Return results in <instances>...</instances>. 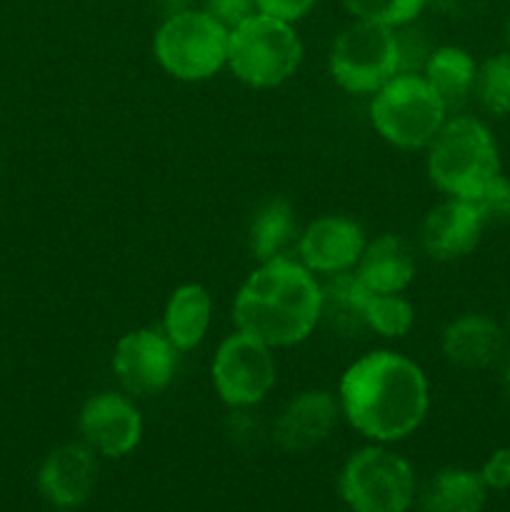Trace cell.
<instances>
[{"mask_svg": "<svg viewBox=\"0 0 510 512\" xmlns=\"http://www.w3.org/2000/svg\"><path fill=\"white\" fill-rule=\"evenodd\" d=\"M340 415L373 443L405 440L430 410L423 368L395 350H370L345 368L338 385Z\"/></svg>", "mask_w": 510, "mask_h": 512, "instance_id": "1", "label": "cell"}, {"mask_svg": "<svg viewBox=\"0 0 510 512\" xmlns=\"http://www.w3.org/2000/svg\"><path fill=\"white\" fill-rule=\"evenodd\" d=\"M233 323L273 350L300 345L320 325V280L290 255L258 263L235 295Z\"/></svg>", "mask_w": 510, "mask_h": 512, "instance_id": "2", "label": "cell"}, {"mask_svg": "<svg viewBox=\"0 0 510 512\" xmlns=\"http://www.w3.org/2000/svg\"><path fill=\"white\" fill-rule=\"evenodd\" d=\"M425 153L430 183L448 198L478 203L500 175L498 143L488 125L470 115L445 120Z\"/></svg>", "mask_w": 510, "mask_h": 512, "instance_id": "3", "label": "cell"}, {"mask_svg": "<svg viewBox=\"0 0 510 512\" xmlns=\"http://www.w3.org/2000/svg\"><path fill=\"white\" fill-rule=\"evenodd\" d=\"M303 63V40L293 23L253 13L230 28L228 68L240 83L268 90L288 83Z\"/></svg>", "mask_w": 510, "mask_h": 512, "instance_id": "4", "label": "cell"}, {"mask_svg": "<svg viewBox=\"0 0 510 512\" xmlns=\"http://www.w3.org/2000/svg\"><path fill=\"white\" fill-rule=\"evenodd\" d=\"M230 30L205 8L168 13L153 38V55L175 80L200 83L228 68Z\"/></svg>", "mask_w": 510, "mask_h": 512, "instance_id": "5", "label": "cell"}, {"mask_svg": "<svg viewBox=\"0 0 510 512\" xmlns=\"http://www.w3.org/2000/svg\"><path fill=\"white\" fill-rule=\"evenodd\" d=\"M448 120V108L423 73H398L370 100L375 133L400 150H423Z\"/></svg>", "mask_w": 510, "mask_h": 512, "instance_id": "6", "label": "cell"}, {"mask_svg": "<svg viewBox=\"0 0 510 512\" xmlns=\"http://www.w3.org/2000/svg\"><path fill=\"white\" fill-rule=\"evenodd\" d=\"M338 488L353 512H408L418 495V480L403 455L375 443L345 460Z\"/></svg>", "mask_w": 510, "mask_h": 512, "instance_id": "7", "label": "cell"}, {"mask_svg": "<svg viewBox=\"0 0 510 512\" xmlns=\"http://www.w3.org/2000/svg\"><path fill=\"white\" fill-rule=\"evenodd\" d=\"M330 78L353 95H373L400 73L398 30L353 20L335 35L328 53Z\"/></svg>", "mask_w": 510, "mask_h": 512, "instance_id": "8", "label": "cell"}, {"mask_svg": "<svg viewBox=\"0 0 510 512\" xmlns=\"http://www.w3.org/2000/svg\"><path fill=\"white\" fill-rule=\"evenodd\" d=\"M213 388L230 408H253L270 395L278 380V365L270 345L235 330L215 350Z\"/></svg>", "mask_w": 510, "mask_h": 512, "instance_id": "9", "label": "cell"}, {"mask_svg": "<svg viewBox=\"0 0 510 512\" xmlns=\"http://www.w3.org/2000/svg\"><path fill=\"white\" fill-rule=\"evenodd\" d=\"M178 350L158 328H135L115 343L113 373L130 398H153L170 388Z\"/></svg>", "mask_w": 510, "mask_h": 512, "instance_id": "10", "label": "cell"}, {"mask_svg": "<svg viewBox=\"0 0 510 512\" xmlns=\"http://www.w3.org/2000/svg\"><path fill=\"white\" fill-rule=\"evenodd\" d=\"M78 430L83 443L100 458H125L143 440V415L130 395L105 390L85 400Z\"/></svg>", "mask_w": 510, "mask_h": 512, "instance_id": "11", "label": "cell"}, {"mask_svg": "<svg viewBox=\"0 0 510 512\" xmlns=\"http://www.w3.org/2000/svg\"><path fill=\"white\" fill-rule=\"evenodd\" d=\"M368 245L363 225L345 215H323L298 235V260L313 275L350 273Z\"/></svg>", "mask_w": 510, "mask_h": 512, "instance_id": "12", "label": "cell"}, {"mask_svg": "<svg viewBox=\"0 0 510 512\" xmlns=\"http://www.w3.org/2000/svg\"><path fill=\"white\" fill-rule=\"evenodd\" d=\"M485 218L473 200L448 198L435 205L420 225V248L428 258L453 263L478 248Z\"/></svg>", "mask_w": 510, "mask_h": 512, "instance_id": "13", "label": "cell"}, {"mask_svg": "<svg viewBox=\"0 0 510 512\" xmlns=\"http://www.w3.org/2000/svg\"><path fill=\"white\" fill-rule=\"evenodd\" d=\"M338 420V395L328 390H303L280 410L273 425V438L285 453H308L333 435Z\"/></svg>", "mask_w": 510, "mask_h": 512, "instance_id": "14", "label": "cell"}, {"mask_svg": "<svg viewBox=\"0 0 510 512\" xmlns=\"http://www.w3.org/2000/svg\"><path fill=\"white\" fill-rule=\"evenodd\" d=\"M98 483V455L85 443H65L38 468V493L60 510L80 508Z\"/></svg>", "mask_w": 510, "mask_h": 512, "instance_id": "15", "label": "cell"}, {"mask_svg": "<svg viewBox=\"0 0 510 512\" xmlns=\"http://www.w3.org/2000/svg\"><path fill=\"white\" fill-rule=\"evenodd\" d=\"M413 245L398 233H383L370 240L355 265V278L368 293H405L415 280Z\"/></svg>", "mask_w": 510, "mask_h": 512, "instance_id": "16", "label": "cell"}, {"mask_svg": "<svg viewBox=\"0 0 510 512\" xmlns=\"http://www.w3.org/2000/svg\"><path fill=\"white\" fill-rule=\"evenodd\" d=\"M443 355L465 370H483L498 363L505 350V333L483 313H465L443 330Z\"/></svg>", "mask_w": 510, "mask_h": 512, "instance_id": "17", "label": "cell"}, {"mask_svg": "<svg viewBox=\"0 0 510 512\" xmlns=\"http://www.w3.org/2000/svg\"><path fill=\"white\" fill-rule=\"evenodd\" d=\"M213 323V298L200 283H185L170 293L163 313V333L178 353L195 350Z\"/></svg>", "mask_w": 510, "mask_h": 512, "instance_id": "18", "label": "cell"}, {"mask_svg": "<svg viewBox=\"0 0 510 512\" xmlns=\"http://www.w3.org/2000/svg\"><path fill=\"white\" fill-rule=\"evenodd\" d=\"M415 500L420 512H480L488 500V485L475 470L443 468L430 475Z\"/></svg>", "mask_w": 510, "mask_h": 512, "instance_id": "19", "label": "cell"}, {"mask_svg": "<svg viewBox=\"0 0 510 512\" xmlns=\"http://www.w3.org/2000/svg\"><path fill=\"white\" fill-rule=\"evenodd\" d=\"M365 293L355 273L328 275L320 283V323L340 338H358L365 330Z\"/></svg>", "mask_w": 510, "mask_h": 512, "instance_id": "20", "label": "cell"}, {"mask_svg": "<svg viewBox=\"0 0 510 512\" xmlns=\"http://www.w3.org/2000/svg\"><path fill=\"white\" fill-rule=\"evenodd\" d=\"M423 78L443 98L445 108H458L473 95L478 63L468 50L458 48V45H440V48L430 50L423 65Z\"/></svg>", "mask_w": 510, "mask_h": 512, "instance_id": "21", "label": "cell"}, {"mask_svg": "<svg viewBox=\"0 0 510 512\" xmlns=\"http://www.w3.org/2000/svg\"><path fill=\"white\" fill-rule=\"evenodd\" d=\"M295 210L285 198H270L255 210L248 230V248L258 263L288 255L295 243Z\"/></svg>", "mask_w": 510, "mask_h": 512, "instance_id": "22", "label": "cell"}, {"mask_svg": "<svg viewBox=\"0 0 510 512\" xmlns=\"http://www.w3.org/2000/svg\"><path fill=\"white\" fill-rule=\"evenodd\" d=\"M415 325V308L403 293H365V328L380 338H405Z\"/></svg>", "mask_w": 510, "mask_h": 512, "instance_id": "23", "label": "cell"}, {"mask_svg": "<svg viewBox=\"0 0 510 512\" xmlns=\"http://www.w3.org/2000/svg\"><path fill=\"white\" fill-rule=\"evenodd\" d=\"M473 93L490 115H510V50L490 55L483 65H478Z\"/></svg>", "mask_w": 510, "mask_h": 512, "instance_id": "24", "label": "cell"}, {"mask_svg": "<svg viewBox=\"0 0 510 512\" xmlns=\"http://www.w3.org/2000/svg\"><path fill=\"white\" fill-rule=\"evenodd\" d=\"M353 20L385 25V28H405L415 23L430 0H340Z\"/></svg>", "mask_w": 510, "mask_h": 512, "instance_id": "25", "label": "cell"}, {"mask_svg": "<svg viewBox=\"0 0 510 512\" xmlns=\"http://www.w3.org/2000/svg\"><path fill=\"white\" fill-rule=\"evenodd\" d=\"M475 205L483 213L485 223H510V178L500 173Z\"/></svg>", "mask_w": 510, "mask_h": 512, "instance_id": "26", "label": "cell"}, {"mask_svg": "<svg viewBox=\"0 0 510 512\" xmlns=\"http://www.w3.org/2000/svg\"><path fill=\"white\" fill-rule=\"evenodd\" d=\"M205 10L230 30L253 13H258V0H205Z\"/></svg>", "mask_w": 510, "mask_h": 512, "instance_id": "27", "label": "cell"}, {"mask_svg": "<svg viewBox=\"0 0 510 512\" xmlns=\"http://www.w3.org/2000/svg\"><path fill=\"white\" fill-rule=\"evenodd\" d=\"M480 478L488 485V490H508L510 488V445L500 448L485 460L480 468Z\"/></svg>", "mask_w": 510, "mask_h": 512, "instance_id": "28", "label": "cell"}, {"mask_svg": "<svg viewBox=\"0 0 510 512\" xmlns=\"http://www.w3.org/2000/svg\"><path fill=\"white\" fill-rule=\"evenodd\" d=\"M315 3L318 0H258V13L273 15V18L295 25L315 8Z\"/></svg>", "mask_w": 510, "mask_h": 512, "instance_id": "29", "label": "cell"}, {"mask_svg": "<svg viewBox=\"0 0 510 512\" xmlns=\"http://www.w3.org/2000/svg\"><path fill=\"white\" fill-rule=\"evenodd\" d=\"M503 383H505V393H508V398H510V355H508V360H505V373H503Z\"/></svg>", "mask_w": 510, "mask_h": 512, "instance_id": "30", "label": "cell"}, {"mask_svg": "<svg viewBox=\"0 0 510 512\" xmlns=\"http://www.w3.org/2000/svg\"><path fill=\"white\" fill-rule=\"evenodd\" d=\"M165 3L170 5V13H175V10H183V8H188V5H185V0H165Z\"/></svg>", "mask_w": 510, "mask_h": 512, "instance_id": "31", "label": "cell"}, {"mask_svg": "<svg viewBox=\"0 0 510 512\" xmlns=\"http://www.w3.org/2000/svg\"><path fill=\"white\" fill-rule=\"evenodd\" d=\"M505 40H508V45H510V18H508V23H505Z\"/></svg>", "mask_w": 510, "mask_h": 512, "instance_id": "32", "label": "cell"}]
</instances>
